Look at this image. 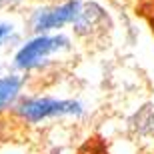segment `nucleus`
Segmentation results:
<instances>
[{"instance_id": "f03ea898", "label": "nucleus", "mask_w": 154, "mask_h": 154, "mask_svg": "<svg viewBox=\"0 0 154 154\" xmlns=\"http://www.w3.org/2000/svg\"><path fill=\"white\" fill-rule=\"evenodd\" d=\"M14 116L24 124H40L58 118H78L84 114V104L74 98H58V96H26L12 108Z\"/></svg>"}, {"instance_id": "7ed1b4c3", "label": "nucleus", "mask_w": 154, "mask_h": 154, "mask_svg": "<svg viewBox=\"0 0 154 154\" xmlns=\"http://www.w3.org/2000/svg\"><path fill=\"white\" fill-rule=\"evenodd\" d=\"M82 0H58V2H40L32 8L28 16V28L36 32H62L72 26L80 12Z\"/></svg>"}, {"instance_id": "f257e3e1", "label": "nucleus", "mask_w": 154, "mask_h": 154, "mask_svg": "<svg viewBox=\"0 0 154 154\" xmlns=\"http://www.w3.org/2000/svg\"><path fill=\"white\" fill-rule=\"evenodd\" d=\"M72 50V38L64 32H36L16 48L12 68L22 74H32L48 68L58 58Z\"/></svg>"}, {"instance_id": "20e7f679", "label": "nucleus", "mask_w": 154, "mask_h": 154, "mask_svg": "<svg viewBox=\"0 0 154 154\" xmlns=\"http://www.w3.org/2000/svg\"><path fill=\"white\" fill-rule=\"evenodd\" d=\"M110 26L108 12L104 10L98 2H90V0H82L80 12L76 16L74 24L70 26L72 32L80 38H94L98 34H104Z\"/></svg>"}, {"instance_id": "1a4fd4ad", "label": "nucleus", "mask_w": 154, "mask_h": 154, "mask_svg": "<svg viewBox=\"0 0 154 154\" xmlns=\"http://www.w3.org/2000/svg\"><path fill=\"white\" fill-rule=\"evenodd\" d=\"M0 4H2V0H0Z\"/></svg>"}, {"instance_id": "0eeeda50", "label": "nucleus", "mask_w": 154, "mask_h": 154, "mask_svg": "<svg viewBox=\"0 0 154 154\" xmlns=\"http://www.w3.org/2000/svg\"><path fill=\"white\" fill-rule=\"evenodd\" d=\"M26 0H2V4H8V6H18V4H24Z\"/></svg>"}, {"instance_id": "6e6552de", "label": "nucleus", "mask_w": 154, "mask_h": 154, "mask_svg": "<svg viewBox=\"0 0 154 154\" xmlns=\"http://www.w3.org/2000/svg\"><path fill=\"white\" fill-rule=\"evenodd\" d=\"M38 2H58V0H38Z\"/></svg>"}, {"instance_id": "423d86ee", "label": "nucleus", "mask_w": 154, "mask_h": 154, "mask_svg": "<svg viewBox=\"0 0 154 154\" xmlns=\"http://www.w3.org/2000/svg\"><path fill=\"white\" fill-rule=\"evenodd\" d=\"M18 38V32H16V26L10 22H0V50L10 46L12 42H16Z\"/></svg>"}, {"instance_id": "39448f33", "label": "nucleus", "mask_w": 154, "mask_h": 154, "mask_svg": "<svg viewBox=\"0 0 154 154\" xmlns=\"http://www.w3.org/2000/svg\"><path fill=\"white\" fill-rule=\"evenodd\" d=\"M24 86H26V74L22 72L0 74V114L14 108V104L24 94Z\"/></svg>"}]
</instances>
